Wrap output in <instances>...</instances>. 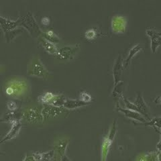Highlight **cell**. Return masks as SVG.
I'll return each mask as SVG.
<instances>
[{
  "label": "cell",
  "instance_id": "cell-34",
  "mask_svg": "<svg viewBox=\"0 0 161 161\" xmlns=\"http://www.w3.org/2000/svg\"><path fill=\"white\" fill-rule=\"evenodd\" d=\"M0 122H3V121H2V119H0Z\"/></svg>",
  "mask_w": 161,
  "mask_h": 161
},
{
  "label": "cell",
  "instance_id": "cell-33",
  "mask_svg": "<svg viewBox=\"0 0 161 161\" xmlns=\"http://www.w3.org/2000/svg\"><path fill=\"white\" fill-rule=\"evenodd\" d=\"M3 154H4V153H2V152H1V150H0V155Z\"/></svg>",
  "mask_w": 161,
  "mask_h": 161
},
{
  "label": "cell",
  "instance_id": "cell-26",
  "mask_svg": "<svg viewBox=\"0 0 161 161\" xmlns=\"http://www.w3.org/2000/svg\"><path fill=\"white\" fill-rule=\"evenodd\" d=\"M92 96H91V95L87 92H83L80 94V100L83 101V102L85 103H89V102L92 101Z\"/></svg>",
  "mask_w": 161,
  "mask_h": 161
},
{
  "label": "cell",
  "instance_id": "cell-22",
  "mask_svg": "<svg viewBox=\"0 0 161 161\" xmlns=\"http://www.w3.org/2000/svg\"><path fill=\"white\" fill-rule=\"evenodd\" d=\"M55 96V95H54L51 92H47L42 95L41 96H40L39 100L43 103H46L48 104L50 103V101H51L54 97Z\"/></svg>",
  "mask_w": 161,
  "mask_h": 161
},
{
  "label": "cell",
  "instance_id": "cell-19",
  "mask_svg": "<svg viewBox=\"0 0 161 161\" xmlns=\"http://www.w3.org/2000/svg\"><path fill=\"white\" fill-rule=\"evenodd\" d=\"M19 22V19H17L16 21H12V20H9L8 19L0 16V24H1L2 28L5 30V31H6V30H10L14 28L15 27H16Z\"/></svg>",
  "mask_w": 161,
  "mask_h": 161
},
{
  "label": "cell",
  "instance_id": "cell-4",
  "mask_svg": "<svg viewBox=\"0 0 161 161\" xmlns=\"http://www.w3.org/2000/svg\"><path fill=\"white\" fill-rule=\"evenodd\" d=\"M24 118L30 124H38L44 119L41 112L38 108H31L25 111Z\"/></svg>",
  "mask_w": 161,
  "mask_h": 161
},
{
  "label": "cell",
  "instance_id": "cell-5",
  "mask_svg": "<svg viewBox=\"0 0 161 161\" xmlns=\"http://www.w3.org/2000/svg\"><path fill=\"white\" fill-rule=\"evenodd\" d=\"M146 33L151 38V49L153 53H155L157 48L161 45V33L152 28H147Z\"/></svg>",
  "mask_w": 161,
  "mask_h": 161
},
{
  "label": "cell",
  "instance_id": "cell-11",
  "mask_svg": "<svg viewBox=\"0 0 161 161\" xmlns=\"http://www.w3.org/2000/svg\"><path fill=\"white\" fill-rule=\"evenodd\" d=\"M22 125V124L21 123V121H19V122H16L12 124L11 130H10L9 132L6 134V136L2 140H0V144L6 142L7 140L13 139L14 138L16 137L19 133L20 129H21Z\"/></svg>",
  "mask_w": 161,
  "mask_h": 161
},
{
  "label": "cell",
  "instance_id": "cell-7",
  "mask_svg": "<svg viewBox=\"0 0 161 161\" xmlns=\"http://www.w3.org/2000/svg\"><path fill=\"white\" fill-rule=\"evenodd\" d=\"M77 48H78L77 45H75V46L64 47L62 48L58 49V52L56 54V57L58 58V59H61V60L69 59L70 57L72 56L73 54L75 53Z\"/></svg>",
  "mask_w": 161,
  "mask_h": 161
},
{
  "label": "cell",
  "instance_id": "cell-20",
  "mask_svg": "<svg viewBox=\"0 0 161 161\" xmlns=\"http://www.w3.org/2000/svg\"><path fill=\"white\" fill-rule=\"evenodd\" d=\"M25 21L23 22V24L25 25L26 28H28L30 30L32 31L33 30H35V32H37V30H39L38 25L36 22V21L34 19L32 16H31V14H28V16L25 18Z\"/></svg>",
  "mask_w": 161,
  "mask_h": 161
},
{
  "label": "cell",
  "instance_id": "cell-32",
  "mask_svg": "<svg viewBox=\"0 0 161 161\" xmlns=\"http://www.w3.org/2000/svg\"><path fill=\"white\" fill-rule=\"evenodd\" d=\"M61 161H70V160L66 157V156H64L61 159Z\"/></svg>",
  "mask_w": 161,
  "mask_h": 161
},
{
  "label": "cell",
  "instance_id": "cell-13",
  "mask_svg": "<svg viewBox=\"0 0 161 161\" xmlns=\"http://www.w3.org/2000/svg\"><path fill=\"white\" fill-rule=\"evenodd\" d=\"M125 28V19L123 16H115L112 19V28L116 32H124Z\"/></svg>",
  "mask_w": 161,
  "mask_h": 161
},
{
  "label": "cell",
  "instance_id": "cell-28",
  "mask_svg": "<svg viewBox=\"0 0 161 161\" xmlns=\"http://www.w3.org/2000/svg\"><path fill=\"white\" fill-rule=\"evenodd\" d=\"M8 108L9 110L14 111L18 109V105L16 102H13V101H9L8 102Z\"/></svg>",
  "mask_w": 161,
  "mask_h": 161
},
{
  "label": "cell",
  "instance_id": "cell-10",
  "mask_svg": "<svg viewBox=\"0 0 161 161\" xmlns=\"http://www.w3.org/2000/svg\"><path fill=\"white\" fill-rule=\"evenodd\" d=\"M135 105H136L138 109H139L140 113L144 115V117L147 118V119L150 122L152 118H150V117L149 116L148 107L147 106V105H146L144 100L142 96V94L140 93H138L136 99Z\"/></svg>",
  "mask_w": 161,
  "mask_h": 161
},
{
  "label": "cell",
  "instance_id": "cell-6",
  "mask_svg": "<svg viewBox=\"0 0 161 161\" xmlns=\"http://www.w3.org/2000/svg\"><path fill=\"white\" fill-rule=\"evenodd\" d=\"M69 141L67 140H60L54 145V160H60L64 157Z\"/></svg>",
  "mask_w": 161,
  "mask_h": 161
},
{
  "label": "cell",
  "instance_id": "cell-8",
  "mask_svg": "<svg viewBox=\"0 0 161 161\" xmlns=\"http://www.w3.org/2000/svg\"><path fill=\"white\" fill-rule=\"evenodd\" d=\"M24 118V112L21 109H16L5 114L3 118L2 119L3 122H7L10 124L21 121L22 118Z\"/></svg>",
  "mask_w": 161,
  "mask_h": 161
},
{
  "label": "cell",
  "instance_id": "cell-2",
  "mask_svg": "<svg viewBox=\"0 0 161 161\" xmlns=\"http://www.w3.org/2000/svg\"><path fill=\"white\" fill-rule=\"evenodd\" d=\"M116 124H115V122H114L112 128H111L109 133L108 135V136L105 138L103 140V142L102 144V160L105 161V159H106L107 155L109 153V148L111 147V145H112V143L113 142V140L114 139V137L115 136V134H116Z\"/></svg>",
  "mask_w": 161,
  "mask_h": 161
},
{
  "label": "cell",
  "instance_id": "cell-31",
  "mask_svg": "<svg viewBox=\"0 0 161 161\" xmlns=\"http://www.w3.org/2000/svg\"><path fill=\"white\" fill-rule=\"evenodd\" d=\"M154 102L157 103V104L161 105V96H159L157 98H156L154 99Z\"/></svg>",
  "mask_w": 161,
  "mask_h": 161
},
{
  "label": "cell",
  "instance_id": "cell-1",
  "mask_svg": "<svg viewBox=\"0 0 161 161\" xmlns=\"http://www.w3.org/2000/svg\"><path fill=\"white\" fill-rule=\"evenodd\" d=\"M27 89V83L24 80L12 79L8 83L5 87V92L11 97H18L22 95Z\"/></svg>",
  "mask_w": 161,
  "mask_h": 161
},
{
  "label": "cell",
  "instance_id": "cell-15",
  "mask_svg": "<svg viewBox=\"0 0 161 161\" xmlns=\"http://www.w3.org/2000/svg\"><path fill=\"white\" fill-rule=\"evenodd\" d=\"M30 74L36 75L38 77H44L47 75V70L42 66V64L40 63L39 60H36L32 65Z\"/></svg>",
  "mask_w": 161,
  "mask_h": 161
},
{
  "label": "cell",
  "instance_id": "cell-3",
  "mask_svg": "<svg viewBox=\"0 0 161 161\" xmlns=\"http://www.w3.org/2000/svg\"><path fill=\"white\" fill-rule=\"evenodd\" d=\"M64 112H66L64 108L55 107L49 104L45 105L41 111V114L44 119L57 118L59 116L60 114Z\"/></svg>",
  "mask_w": 161,
  "mask_h": 161
},
{
  "label": "cell",
  "instance_id": "cell-16",
  "mask_svg": "<svg viewBox=\"0 0 161 161\" xmlns=\"http://www.w3.org/2000/svg\"><path fill=\"white\" fill-rule=\"evenodd\" d=\"M39 40L43 46V47L45 48V50H47L48 53H50V54H57L58 49L57 48L56 45H55L53 42H50L49 40H47L46 38H44L42 36H40L39 38Z\"/></svg>",
  "mask_w": 161,
  "mask_h": 161
},
{
  "label": "cell",
  "instance_id": "cell-29",
  "mask_svg": "<svg viewBox=\"0 0 161 161\" xmlns=\"http://www.w3.org/2000/svg\"><path fill=\"white\" fill-rule=\"evenodd\" d=\"M50 22V19L48 17H44L42 19V23L44 24V25H48Z\"/></svg>",
  "mask_w": 161,
  "mask_h": 161
},
{
  "label": "cell",
  "instance_id": "cell-18",
  "mask_svg": "<svg viewBox=\"0 0 161 161\" xmlns=\"http://www.w3.org/2000/svg\"><path fill=\"white\" fill-rule=\"evenodd\" d=\"M89 103H85L81 100L77 99H67L65 102L63 108L67 109H75L87 105Z\"/></svg>",
  "mask_w": 161,
  "mask_h": 161
},
{
  "label": "cell",
  "instance_id": "cell-12",
  "mask_svg": "<svg viewBox=\"0 0 161 161\" xmlns=\"http://www.w3.org/2000/svg\"><path fill=\"white\" fill-rule=\"evenodd\" d=\"M144 48V45L142 44H136L135 46H134L132 48H131L128 53V57L125 58V59L122 63L123 68H126L129 65L131 59L134 57V56H135L136 54L138 53L139 51H140L141 50H142Z\"/></svg>",
  "mask_w": 161,
  "mask_h": 161
},
{
  "label": "cell",
  "instance_id": "cell-25",
  "mask_svg": "<svg viewBox=\"0 0 161 161\" xmlns=\"http://www.w3.org/2000/svg\"><path fill=\"white\" fill-rule=\"evenodd\" d=\"M122 99H123V101H124V102L125 103V106H126V108H128V109L135 111V112H137L140 113L139 109H138L136 105L134 103H132V102H130V101H128L127 99H125V98L123 97V96H122Z\"/></svg>",
  "mask_w": 161,
  "mask_h": 161
},
{
  "label": "cell",
  "instance_id": "cell-30",
  "mask_svg": "<svg viewBox=\"0 0 161 161\" xmlns=\"http://www.w3.org/2000/svg\"><path fill=\"white\" fill-rule=\"evenodd\" d=\"M23 161H36V160L34 159L32 156H26V158H24Z\"/></svg>",
  "mask_w": 161,
  "mask_h": 161
},
{
  "label": "cell",
  "instance_id": "cell-24",
  "mask_svg": "<svg viewBox=\"0 0 161 161\" xmlns=\"http://www.w3.org/2000/svg\"><path fill=\"white\" fill-rule=\"evenodd\" d=\"M145 125H153L154 127H157L158 128H161V118H152L150 122H148Z\"/></svg>",
  "mask_w": 161,
  "mask_h": 161
},
{
  "label": "cell",
  "instance_id": "cell-9",
  "mask_svg": "<svg viewBox=\"0 0 161 161\" xmlns=\"http://www.w3.org/2000/svg\"><path fill=\"white\" fill-rule=\"evenodd\" d=\"M117 108H118V111L122 112L125 115V116L128 118L139 121V122H142L143 124H147L148 122V120L147 119H145L144 117L141 115V114H140L137 112H135V111H132V110H130L128 109H124L122 108H120L119 105H118Z\"/></svg>",
  "mask_w": 161,
  "mask_h": 161
},
{
  "label": "cell",
  "instance_id": "cell-23",
  "mask_svg": "<svg viewBox=\"0 0 161 161\" xmlns=\"http://www.w3.org/2000/svg\"><path fill=\"white\" fill-rule=\"evenodd\" d=\"M42 36L53 43L57 42L58 41V36L53 31H51V30H48L46 34H43Z\"/></svg>",
  "mask_w": 161,
  "mask_h": 161
},
{
  "label": "cell",
  "instance_id": "cell-21",
  "mask_svg": "<svg viewBox=\"0 0 161 161\" xmlns=\"http://www.w3.org/2000/svg\"><path fill=\"white\" fill-rule=\"evenodd\" d=\"M67 99L65 98L63 95H55L54 98L50 101L49 105H53L55 107H58V108H63L64 104L66 102Z\"/></svg>",
  "mask_w": 161,
  "mask_h": 161
},
{
  "label": "cell",
  "instance_id": "cell-17",
  "mask_svg": "<svg viewBox=\"0 0 161 161\" xmlns=\"http://www.w3.org/2000/svg\"><path fill=\"white\" fill-rule=\"evenodd\" d=\"M123 68L122 63V58H121V56L118 57L116 62H115L114 68H113V73H114V77L115 80V85H116L119 81V76L120 73L122 69Z\"/></svg>",
  "mask_w": 161,
  "mask_h": 161
},
{
  "label": "cell",
  "instance_id": "cell-14",
  "mask_svg": "<svg viewBox=\"0 0 161 161\" xmlns=\"http://www.w3.org/2000/svg\"><path fill=\"white\" fill-rule=\"evenodd\" d=\"M32 156L36 161H50L54 157V150H50L47 153H33Z\"/></svg>",
  "mask_w": 161,
  "mask_h": 161
},
{
  "label": "cell",
  "instance_id": "cell-27",
  "mask_svg": "<svg viewBox=\"0 0 161 161\" xmlns=\"http://www.w3.org/2000/svg\"><path fill=\"white\" fill-rule=\"evenodd\" d=\"M97 35V32L94 29H90L86 31L85 34V36L87 39H93Z\"/></svg>",
  "mask_w": 161,
  "mask_h": 161
}]
</instances>
